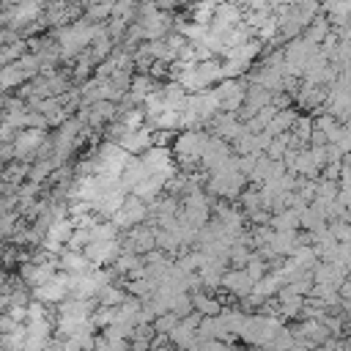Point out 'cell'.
<instances>
[{
	"mask_svg": "<svg viewBox=\"0 0 351 351\" xmlns=\"http://www.w3.org/2000/svg\"><path fill=\"white\" fill-rule=\"evenodd\" d=\"M206 143H208L206 134H200V132H186V134H181V137L176 140V154H178L181 159H200Z\"/></svg>",
	"mask_w": 351,
	"mask_h": 351,
	"instance_id": "3957f363",
	"label": "cell"
},
{
	"mask_svg": "<svg viewBox=\"0 0 351 351\" xmlns=\"http://www.w3.org/2000/svg\"><path fill=\"white\" fill-rule=\"evenodd\" d=\"M41 143H44V132L33 126V129H25V132H22V134L14 140V151H16L19 156H25V154L36 151Z\"/></svg>",
	"mask_w": 351,
	"mask_h": 351,
	"instance_id": "277c9868",
	"label": "cell"
},
{
	"mask_svg": "<svg viewBox=\"0 0 351 351\" xmlns=\"http://www.w3.org/2000/svg\"><path fill=\"white\" fill-rule=\"evenodd\" d=\"M137 11V0H112V16L115 19H129Z\"/></svg>",
	"mask_w": 351,
	"mask_h": 351,
	"instance_id": "52a82bcc",
	"label": "cell"
},
{
	"mask_svg": "<svg viewBox=\"0 0 351 351\" xmlns=\"http://www.w3.org/2000/svg\"><path fill=\"white\" fill-rule=\"evenodd\" d=\"M326 30H329V22L324 19V16H313V22H310V27H307V41H324L326 38Z\"/></svg>",
	"mask_w": 351,
	"mask_h": 351,
	"instance_id": "8992f818",
	"label": "cell"
},
{
	"mask_svg": "<svg viewBox=\"0 0 351 351\" xmlns=\"http://www.w3.org/2000/svg\"><path fill=\"white\" fill-rule=\"evenodd\" d=\"M228 3H233V5H239V8H244V5H247V0H228Z\"/></svg>",
	"mask_w": 351,
	"mask_h": 351,
	"instance_id": "30bf717a",
	"label": "cell"
},
{
	"mask_svg": "<svg viewBox=\"0 0 351 351\" xmlns=\"http://www.w3.org/2000/svg\"><path fill=\"white\" fill-rule=\"evenodd\" d=\"M0 25H3V16H0Z\"/></svg>",
	"mask_w": 351,
	"mask_h": 351,
	"instance_id": "8fae6325",
	"label": "cell"
},
{
	"mask_svg": "<svg viewBox=\"0 0 351 351\" xmlns=\"http://www.w3.org/2000/svg\"><path fill=\"white\" fill-rule=\"evenodd\" d=\"M143 219H145V203L140 197H134V195L123 197L121 208L112 214V225L115 228H132V225H140Z\"/></svg>",
	"mask_w": 351,
	"mask_h": 351,
	"instance_id": "7a4b0ae2",
	"label": "cell"
},
{
	"mask_svg": "<svg viewBox=\"0 0 351 351\" xmlns=\"http://www.w3.org/2000/svg\"><path fill=\"white\" fill-rule=\"evenodd\" d=\"M41 5H44V0H19V5L8 14V19H11L14 25H25V22H30V19L38 16Z\"/></svg>",
	"mask_w": 351,
	"mask_h": 351,
	"instance_id": "5b68a950",
	"label": "cell"
},
{
	"mask_svg": "<svg viewBox=\"0 0 351 351\" xmlns=\"http://www.w3.org/2000/svg\"><path fill=\"white\" fill-rule=\"evenodd\" d=\"M222 0H200V5H208V8H217Z\"/></svg>",
	"mask_w": 351,
	"mask_h": 351,
	"instance_id": "9c48e42d",
	"label": "cell"
},
{
	"mask_svg": "<svg viewBox=\"0 0 351 351\" xmlns=\"http://www.w3.org/2000/svg\"><path fill=\"white\" fill-rule=\"evenodd\" d=\"M101 30H104V27L90 25V19H80V22H74V25L63 27V30L58 33V38H60V52H63L66 58L82 52L88 44H93V38H96Z\"/></svg>",
	"mask_w": 351,
	"mask_h": 351,
	"instance_id": "6da1fadb",
	"label": "cell"
},
{
	"mask_svg": "<svg viewBox=\"0 0 351 351\" xmlns=\"http://www.w3.org/2000/svg\"><path fill=\"white\" fill-rule=\"evenodd\" d=\"M104 16H112V0L88 5V19H104Z\"/></svg>",
	"mask_w": 351,
	"mask_h": 351,
	"instance_id": "ba28073f",
	"label": "cell"
}]
</instances>
